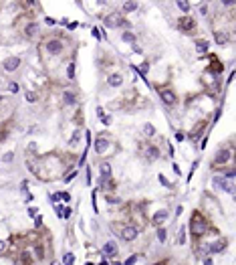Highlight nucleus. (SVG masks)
Listing matches in <instances>:
<instances>
[{
	"instance_id": "obj_48",
	"label": "nucleus",
	"mask_w": 236,
	"mask_h": 265,
	"mask_svg": "<svg viewBox=\"0 0 236 265\" xmlns=\"http://www.w3.org/2000/svg\"><path fill=\"white\" fill-rule=\"evenodd\" d=\"M75 176H77V172H71V174H69V176H67V182H71V180H73V178H75Z\"/></svg>"
},
{
	"instance_id": "obj_2",
	"label": "nucleus",
	"mask_w": 236,
	"mask_h": 265,
	"mask_svg": "<svg viewBox=\"0 0 236 265\" xmlns=\"http://www.w3.org/2000/svg\"><path fill=\"white\" fill-rule=\"evenodd\" d=\"M105 24H107L109 28H117V27H121V24H125V27H127L129 22H127V20H123V16L119 14V12H111V14L105 16Z\"/></svg>"
},
{
	"instance_id": "obj_11",
	"label": "nucleus",
	"mask_w": 236,
	"mask_h": 265,
	"mask_svg": "<svg viewBox=\"0 0 236 265\" xmlns=\"http://www.w3.org/2000/svg\"><path fill=\"white\" fill-rule=\"evenodd\" d=\"M107 150H109V140L97 138V140H95V152H97V154H105Z\"/></svg>"
},
{
	"instance_id": "obj_23",
	"label": "nucleus",
	"mask_w": 236,
	"mask_h": 265,
	"mask_svg": "<svg viewBox=\"0 0 236 265\" xmlns=\"http://www.w3.org/2000/svg\"><path fill=\"white\" fill-rule=\"evenodd\" d=\"M143 134L147 136V138H152V136H156V128H153L152 123H145V126H143Z\"/></svg>"
},
{
	"instance_id": "obj_3",
	"label": "nucleus",
	"mask_w": 236,
	"mask_h": 265,
	"mask_svg": "<svg viewBox=\"0 0 236 265\" xmlns=\"http://www.w3.org/2000/svg\"><path fill=\"white\" fill-rule=\"evenodd\" d=\"M119 237H121L123 241H133V239L137 237V227H133V225H125V227H121Z\"/></svg>"
},
{
	"instance_id": "obj_40",
	"label": "nucleus",
	"mask_w": 236,
	"mask_h": 265,
	"mask_svg": "<svg viewBox=\"0 0 236 265\" xmlns=\"http://www.w3.org/2000/svg\"><path fill=\"white\" fill-rule=\"evenodd\" d=\"M45 22H46V24H49V27H53V24H55V20H53V18H51V16H46V18H45Z\"/></svg>"
},
{
	"instance_id": "obj_28",
	"label": "nucleus",
	"mask_w": 236,
	"mask_h": 265,
	"mask_svg": "<svg viewBox=\"0 0 236 265\" xmlns=\"http://www.w3.org/2000/svg\"><path fill=\"white\" fill-rule=\"evenodd\" d=\"M178 243H180V245H184V243H186V227H182V229H180V235H178Z\"/></svg>"
},
{
	"instance_id": "obj_34",
	"label": "nucleus",
	"mask_w": 236,
	"mask_h": 265,
	"mask_svg": "<svg viewBox=\"0 0 236 265\" xmlns=\"http://www.w3.org/2000/svg\"><path fill=\"white\" fill-rule=\"evenodd\" d=\"M55 212L59 215V219H63V212H65V208H63L61 204H55Z\"/></svg>"
},
{
	"instance_id": "obj_43",
	"label": "nucleus",
	"mask_w": 236,
	"mask_h": 265,
	"mask_svg": "<svg viewBox=\"0 0 236 265\" xmlns=\"http://www.w3.org/2000/svg\"><path fill=\"white\" fill-rule=\"evenodd\" d=\"M28 215H31V217H36L38 211H36V208H28Z\"/></svg>"
},
{
	"instance_id": "obj_41",
	"label": "nucleus",
	"mask_w": 236,
	"mask_h": 265,
	"mask_svg": "<svg viewBox=\"0 0 236 265\" xmlns=\"http://www.w3.org/2000/svg\"><path fill=\"white\" fill-rule=\"evenodd\" d=\"M77 140H79V132H75V134H73V138H71V144H75Z\"/></svg>"
},
{
	"instance_id": "obj_15",
	"label": "nucleus",
	"mask_w": 236,
	"mask_h": 265,
	"mask_svg": "<svg viewBox=\"0 0 236 265\" xmlns=\"http://www.w3.org/2000/svg\"><path fill=\"white\" fill-rule=\"evenodd\" d=\"M36 32H38V22H28V24H26V28H24V35L31 38V37L36 35Z\"/></svg>"
},
{
	"instance_id": "obj_52",
	"label": "nucleus",
	"mask_w": 236,
	"mask_h": 265,
	"mask_svg": "<svg viewBox=\"0 0 236 265\" xmlns=\"http://www.w3.org/2000/svg\"><path fill=\"white\" fill-rule=\"evenodd\" d=\"M51 265H61V263H59V261H53V263H51Z\"/></svg>"
},
{
	"instance_id": "obj_8",
	"label": "nucleus",
	"mask_w": 236,
	"mask_h": 265,
	"mask_svg": "<svg viewBox=\"0 0 236 265\" xmlns=\"http://www.w3.org/2000/svg\"><path fill=\"white\" fill-rule=\"evenodd\" d=\"M194 27H196V22H194L192 16H184V18H180V22H178V28H180V31H184V32L192 31Z\"/></svg>"
},
{
	"instance_id": "obj_1",
	"label": "nucleus",
	"mask_w": 236,
	"mask_h": 265,
	"mask_svg": "<svg viewBox=\"0 0 236 265\" xmlns=\"http://www.w3.org/2000/svg\"><path fill=\"white\" fill-rule=\"evenodd\" d=\"M206 229H208L206 219H202V217L196 212V215L192 217V221H190V233L194 235V237H202V235L206 233Z\"/></svg>"
},
{
	"instance_id": "obj_31",
	"label": "nucleus",
	"mask_w": 236,
	"mask_h": 265,
	"mask_svg": "<svg viewBox=\"0 0 236 265\" xmlns=\"http://www.w3.org/2000/svg\"><path fill=\"white\" fill-rule=\"evenodd\" d=\"M67 75H69V79H73V77H75V63H71V65H69Z\"/></svg>"
},
{
	"instance_id": "obj_46",
	"label": "nucleus",
	"mask_w": 236,
	"mask_h": 265,
	"mask_svg": "<svg viewBox=\"0 0 236 265\" xmlns=\"http://www.w3.org/2000/svg\"><path fill=\"white\" fill-rule=\"evenodd\" d=\"M176 140H178V142H182V140H184V134H182V132H178V134H176Z\"/></svg>"
},
{
	"instance_id": "obj_51",
	"label": "nucleus",
	"mask_w": 236,
	"mask_h": 265,
	"mask_svg": "<svg viewBox=\"0 0 236 265\" xmlns=\"http://www.w3.org/2000/svg\"><path fill=\"white\" fill-rule=\"evenodd\" d=\"M0 251H4V243L2 241H0Z\"/></svg>"
},
{
	"instance_id": "obj_32",
	"label": "nucleus",
	"mask_w": 236,
	"mask_h": 265,
	"mask_svg": "<svg viewBox=\"0 0 236 265\" xmlns=\"http://www.w3.org/2000/svg\"><path fill=\"white\" fill-rule=\"evenodd\" d=\"M157 178H160V182H161V184H164V186H168V188H171V184L168 182V178H166L164 174H157Z\"/></svg>"
},
{
	"instance_id": "obj_18",
	"label": "nucleus",
	"mask_w": 236,
	"mask_h": 265,
	"mask_svg": "<svg viewBox=\"0 0 236 265\" xmlns=\"http://www.w3.org/2000/svg\"><path fill=\"white\" fill-rule=\"evenodd\" d=\"M137 6H139L137 2H123V4H121L123 12H133V10H137Z\"/></svg>"
},
{
	"instance_id": "obj_5",
	"label": "nucleus",
	"mask_w": 236,
	"mask_h": 265,
	"mask_svg": "<svg viewBox=\"0 0 236 265\" xmlns=\"http://www.w3.org/2000/svg\"><path fill=\"white\" fill-rule=\"evenodd\" d=\"M160 97H161V101H164L166 105H174V103H176V93L171 91L170 87L160 89Z\"/></svg>"
},
{
	"instance_id": "obj_45",
	"label": "nucleus",
	"mask_w": 236,
	"mask_h": 265,
	"mask_svg": "<svg viewBox=\"0 0 236 265\" xmlns=\"http://www.w3.org/2000/svg\"><path fill=\"white\" fill-rule=\"evenodd\" d=\"M133 51L137 55H143V51H141V47H137V45H133Z\"/></svg>"
},
{
	"instance_id": "obj_35",
	"label": "nucleus",
	"mask_w": 236,
	"mask_h": 265,
	"mask_svg": "<svg viewBox=\"0 0 236 265\" xmlns=\"http://www.w3.org/2000/svg\"><path fill=\"white\" fill-rule=\"evenodd\" d=\"M91 32H93V37H95V38H101V31H99L97 27H93V28H91Z\"/></svg>"
},
{
	"instance_id": "obj_12",
	"label": "nucleus",
	"mask_w": 236,
	"mask_h": 265,
	"mask_svg": "<svg viewBox=\"0 0 236 265\" xmlns=\"http://www.w3.org/2000/svg\"><path fill=\"white\" fill-rule=\"evenodd\" d=\"M107 83H109V87H121L123 77L119 75V73H111L109 77H107Z\"/></svg>"
},
{
	"instance_id": "obj_27",
	"label": "nucleus",
	"mask_w": 236,
	"mask_h": 265,
	"mask_svg": "<svg viewBox=\"0 0 236 265\" xmlns=\"http://www.w3.org/2000/svg\"><path fill=\"white\" fill-rule=\"evenodd\" d=\"M73 261H75V255L73 253H67L65 257H63V265H73Z\"/></svg>"
},
{
	"instance_id": "obj_16",
	"label": "nucleus",
	"mask_w": 236,
	"mask_h": 265,
	"mask_svg": "<svg viewBox=\"0 0 236 265\" xmlns=\"http://www.w3.org/2000/svg\"><path fill=\"white\" fill-rule=\"evenodd\" d=\"M224 247H226V241H218V243H214V245H208V251L210 253H222Z\"/></svg>"
},
{
	"instance_id": "obj_22",
	"label": "nucleus",
	"mask_w": 236,
	"mask_h": 265,
	"mask_svg": "<svg viewBox=\"0 0 236 265\" xmlns=\"http://www.w3.org/2000/svg\"><path fill=\"white\" fill-rule=\"evenodd\" d=\"M147 156H149V160H156V158H160V150H157L156 146H149L147 148Z\"/></svg>"
},
{
	"instance_id": "obj_30",
	"label": "nucleus",
	"mask_w": 236,
	"mask_h": 265,
	"mask_svg": "<svg viewBox=\"0 0 236 265\" xmlns=\"http://www.w3.org/2000/svg\"><path fill=\"white\" fill-rule=\"evenodd\" d=\"M157 241L160 243L166 241V229H157Z\"/></svg>"
},
{
	"instance_id": "obj_20",
	"label": "nucleus",
	"mask_w": 236,
	"mask_h": 265,
	"mask_svg": "<svg viewBox=\"0 0 236 265\" xmlns=\"http://www.w3.org/2000/svg\"><path fill=\"white\" fill-rule=\"evenodd\" d=\"M97 113H99V118H101V122H103V126H109V123H111V115H107V113H103V109H101V108H97Z\"/></svg>"
},
{
	"instance_id": "obj_42",
	"label": "nucleus",
	"mask_w": 236,
	"mask_h": 265,
	"mask_svg": "<svg viewBox=\"0 0 236 265\" xmlns=\"http://www.w3.org/2000/svg\"><path fill=\"white\" fill-rule=\"evenodd\" d=\"M71 217V208H65V212H63V219H69Z\"/></svg>"
},
{
	"instance_id": "obj_25",
	"label": "nucleus",
	"mask_w": 236,
	"mask_h": 265,
	"mask_svg": "<svg viewBox=\"0 0 236 265\" xmlns=\"http://www.w3.org/2000/svg\"><path fill=\"white\" fill-rule=\"evenodd\" d=\"M226 41H228V35H226V32H216V42L218 45H224Z\"/></svg>"
},
{
	"instance_id": "obj_29",
	"label": "nucleus",
	"mask_w": 236,
	"mask_h": 265,
	"mask_svg": "<svg viewBox=\"0 0 236 265\" xmlns=\"http://www.w3.org/2000/svg\"><path fill=\"white\" fill-rule=\"evenodd\" d=\"M147 69H149V63H147V61H143V63H141V67H139V73H141V77H145Z\"/></svg>"
},
{
	"instance_id": "obj_21",
	"label": "nucleus",
	"mask_w": 236,
	"mask_h": 265,
	"mask_svg": "<svg viewBox=\"0 0 236 265\" xmlns=\"http://www.w3.org/2000/svg\"><path fill=\"white\" fill-rule=\"evenodd\" d=\"M176 6H178L182 12H190V8H192L190 2H186V0H178V2H176Z\"/></svg>"
},
{
	"instance_id": "obj_10",
	"label": "nucleus",
	"mask_w": 236,
	"mask_h": 265,
	"mask_svg": "<svg viewBox=\"0 0 236 265\" xmlns=\"http://www.w3.org/2000/svg\"><path fill=\"white\" fill-rule=\"evenodd\" d=\"M230 158H232V152H230V150H218L214 162H216V164H224V162L230 160Z\"/></svg>"
},
{
	"instance_id": "obj_26",
	"label": "nucleus",
	"mask_w": 236,
	"mask_h": 265,
	"mask_svg": "<svg viewBox=\"0 0 236 265\" xmlns=\"http://www.w3.org/2000/svg\"><path fill=\"white\" fill-rule=\"evenodd\" d=\"M196 49H198V53H206V51H208V42L198 41V42H196Z\"/></svg>"
},
{
	"instance_id": "obj_6",
	"label": "nucleus",
	"mask_w": 236,
	"mask_h": 265,
	"mask_svg": "<svg viewBox=\"0 0 236 265\" xmlns=\"http://www.w3.org/2000/svg\"><path fill=\"white\" fill-rule=\"evenodd\" d=\"M18 65H20V57H16V55H12V57H8V59H4V61H2L4 71H16V69H18Z\"/></svg>"
},
{
	"instance_id": "obj_44",
	"label": "nucleus",
	"mask_w": 236,
	"mask_h": 265,
	"mask_svg": "<svg viewBox=\"0 0 236 265\" xmlns=\"http://www.w3.org/2000/svg\"><path fill=\"white\" fill-rule=\"evenodd\" d=\"M200 12L206 14V12H208V6H206V4H200Z\"/></svg>"
},
{
	"instance_id": "obj_17",
	"label": "nucleus",
	"mask_w": 236,
	"mask_h": 265,
	"mask_svg": "<svg viewBox=\"0 0 236 265\" xmlns=\"http://www.w3.org/2000/svg\"><path fill=\"white\" fill-rule=\"evenodd\" d=\"M63 101H65V105H75V103H77L75 93H71V91H63Z\"/></svg>"
},
{
	"instance_id": "obj_4",
	"label": "nucleus",
	"mask_w": 236,
	"mask_h": 265,
	"mask_svg": "<svg viewBox=\"0 0 236 265\" xmlns=\"http://www.w3.org/2000/svg\"><path fill=\"white\" fill-rule=\"evenodd\" d=\"M212 182H214V188H222V190H226V192H234L232 182H230V180H226L224 176H214V178H212Z\"/></svg>"
},
{
	"instance_id": "obj_19",
	"label": "nucleus",
	"mask_w": 236,
	"mask_h": 265,
	"mask_svg": "<svg viewBox=\"0 0 236 265\" xmlns=\"http://www.w3.org/2000/svg\"><path fill=\"white\" fill-rule=\"evenodd\" d=\"M121 38H123V42H129V45H135V35H133V32H129V31H127V32H123V35H121Z\"/></svg>"
},
{
	"instance_id": "obj_33",
	"label": "nucleus",
	"mask_w": 236,
	"mask_h": 265,
	"mask_svg": "<svg viewBox=\"0 0 236 265\" xmlns=\"http://www.w3.org/2000/svg\"><path fill=\"white\" fill-rule=\"evenodd\" d=\"M12 160H14V154H12V152H6L2 156V162H12Z\"/></svg>"
},
{
	"instance_id": "obj_14",
	"label": "nucleus",
	"mask_w": 236,
	"mask_h": 265,
	"mask_svg": "<svg viewBox=\"0 0 236 265\" xmlns=\"http://www.w3.org/2000/svg\"><path fill=\"white\" fill-rule=\"evenodd\" d=\"M166 219H168V211H166V208H161V211H157L156 215H153V225H160V223H164Z\"/></svg>"
},
{
	"instance_id": "obj_24",
	"label": "nucleus",
	"mask_w": 236,
	"mask_h": 265,
	"mask_svg": "<svg viewBox=\"0 0 236 265\" xmlns=\"http://www.w3.org/2000/svg\"><path fill=\"white\" fill-rule=\"evenodd\" d=\"M24 99H26L28 103H34V101L38 99V95H36L34 91H26V93H24Z\"/></svg>"
},
{
	"instance_id": "obj_39",
	"label": "nucleus",
	"mask_w": 236,
	"mask_h": 265,
	"mask_svg": "<svg viewBox=\"0 0 236 265\" xmlns=\"http://www.w3.org/2000/svg\"><path fill=\"white\" fill-rule=\"evenodd\" d=\"M59 196H61L63 200H71V194H69V192H61V194H59Z\"/></svg>"
},
{
	"instance_id": "obj_9",
	"label": "nucleus",
	"mask_w": 236,
	"mask_h": 265,
	"mask_svg": "<svg viewBox=\"0 0 236 265\" xmlns=\"http://www.w3.org/2000/svg\"><path fill=\"white\" fill-rule=\"evenodd\" d=\"M103 255H105V257H115V255H117V243L107 241L105 245H103Z\"/></svg>"
},
{
	"instance_id": "obj_7",
	"label": "nucleus",
	"mask_w": 236,
	"mask_h": 265,
	"mask_svg": "<svg viewBox=\"0 0 236 265\" xmlns=\"http://www.w3.org/2000/svg\"><path fill=\"white\" fill-rule=\"evenodd\" d=\"M46 53H51V55H59L63 51V42L59 41V38H51L49 42H46Z\"/></svg>"
},
{
	"instance_id": "obj_49",
	"label": "nucleus",
	"mask_w": 236,
	"mask_h": 265,
	"mask_svg": "<svg viewBox=\"0 0 236 265\" xmlns=\"http://www.w3.org/2000/svg\"><path fill=\"white\" fill-rule=\"evenodd\" d=\"M32 198H34V196L31 194V192H28V194H26V204H28V202H32Z\"/></svg>"
},
{
	"instance_id": "obj_37",
	"label": "nucleus",
	"mask_w": 236,
	"mask_h": 265,
	"mask_svg": "<svg viewBox=\"0 0 236 265\" xmlns=\"http://www.w3.org/2000/svg\"><path fill=\"white\" fill-rule=\"evenodd\" d=\"M8 89H10L12 93H16V91H18V83H10V85H8Z\"/></svg>"
},
{
	"instance_id": "obj_47",
	"label": "nucleus",
	"mask_w": 236,
	"mask_h": 265,
	"mask_svg": "<svg viewBox=\"0 0 236 265\" xmlns=\"http://www.w3.org/2000/svg\"><path fill=\"white\" fill-rule=\"evenodd\" d=\"M28 150H31V152H34V150H36V144H34V142H31V144H28Z\"/></svg>"
},
{
	"instance_id": "obj_13",
	"label": "nucleus",
	"mask_w": 236,
	"mask_h": 265,
	"mask_svg": "<svg viewBox=\"0 0 236 265\" xmlns=\"http://www.w3.org/2000/svg\"><path fill=\"white\" fill-rule=\"evenodd\" d=\"M111 176V166L107 164H101V186H105V182H107V178Z\"/></svg>"
},
{
	"instance_id": "obj_38",
	"label": "nucleus",
	"mask_w": 236,
	"mask_h": 265,
	"mask_svg": "<svg viewBox=\"0 0 236 265\" xmlns=\"http://www.w3.org/2000/svg\"><path fill=\"white\" fill-rule=\"evenodd\" d=\"M34 225H36V227H41V225H42V217H41V215L34 217Z\"/></svg>"
},
{
	"instance_id": "obj_50",
	"label": "nucleus",
	"mask_w": 236,
	"mask_h": 265,
	"mask_svg": "<svg viewBox=\"0 0 236 265\" xmlns=\"http://www.w3.org/2000/svg\"><path fill=\"white\" fill-rule=\"evenodd\" d=\"M204 265H212V259H210V257H206V259H204Z\"/></svg>"
},
{
	"instance_id": "obj_36",
	"label": "nucleus",
	"mask_w": 236,
	"mask_h": 265,
	"mask_svg": "<svg viewBox=\"0 0 236 265\" xmlns=\"http://www.w3.org/2000/svg\"><path fill=\"white\" fill-rule=\"evenodd\" d=\"M135 261H137V255H131V257H129V259H127V261H125V263H123V265H133Z\"/></svg>"
}]
</instances>
